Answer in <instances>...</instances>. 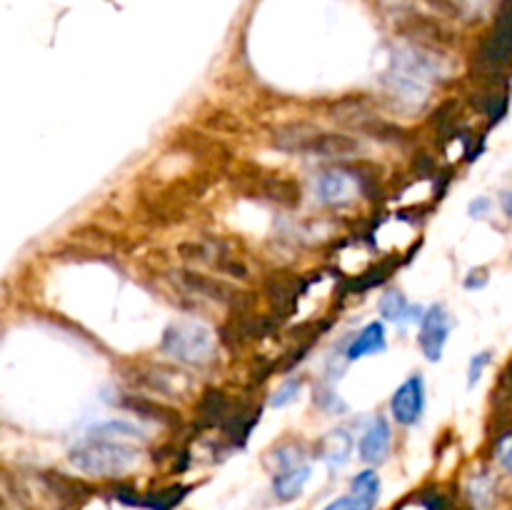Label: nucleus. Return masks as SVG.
Returning a JSON list of instances; mask_svg holds the SVG:
<instances>
[{
  "instance_id": "obj_1",
  "label": "nucleus",
  "mask_w": 512,
  "mask_h": 510,
  "mask_svg": "<svg viewBox=\"0 0 512 510\" xmlns=\"http://www.w3.org/2000/svg\"><path fill=\"white\" fill-rule=\"evenodd\" d=\"M140 450L130 445V440L100 438V435H88L70 450V463L85 475L95 478H113L123 475L138 463Z\"/></svg>"
},
{
  "instance_id": "obj_2",
  "label": "nucleus",
  "mask_w": 512,
  "mask_h": 510,
  "mask_svg": "<svg viewBox=\"0 0 512 510\" xmlns=\"http://www.w3.org/2000/svg\"><path fill=\"white\" fill-rule=\"evenodd\" d=\"M275 143L288 153L323 155V158H345L358 150V143L350 135L320 133L313 125H285L275 135Z\"/></svg>"
},
{
  "instance_id": "obj_3",
  "label": "nucleus",
  "mask_w": 512,
  "mask_h": 510,
  "mask_svg": "<svg viewBox=\"0 0 512 510\" xmlns=\"http://www.w3.org/2000/svg\"><path fill=\"white\" fill-rule=\"evenodd\" d=\"M160 348L185 365H205L213 360L215 335L203 323H175L165 330Z\"/></svg>"
},
{
  "instance_id": "obj_4",
  "label": "nucleus",
  "mask_w": 512,
  "mask_h": 510,
  "mask_svg": "<svg viewBox=\"0 0 512 510\" xmlns=\"http://www.w3.org/2000/svg\"><path fill=\"white\" fill-rule=\"evenodd\" d=\"M450 328H453V320H450L448 310H445L443 305H433V308L425 310L423 320H420L418 343H420V350H423V355L430 360V363H438V360L443 358Z\"/></svg>"
},
{
  "instance_id": "obj_5",
  "label": "nucleus",
  "mask_w": 512,
  "mask_h": 510,
  "mask_svg": "<svg viewBox=\"0 0 512 510\" xmlns=\"http://www.w3.org/2000/svg\"><path fill=\"white\" fill-rule=\"evenodd\" d=\"M425 408V383L420 375L405 380L398 390H395L393 400H390V410H393V418L400 425H415L423 415Z\"/></svg>"
},
{
  "instance_id": "obj_6",
  "label": "nucleus",
  "mask_w": 512,
  "mask_h": 510,
  "mask_svg": "<svg viewBox=\"0 0 512 510\" xmlns=\"http://www.w3.org/2000/svg\"><path fill=\"white\" fill-rule=\"evenodd\" d=\"M315 190L325 205H345L358 195V180L345 170H328L318 178Z\"/></svg>"
},
{
  "instance_id": "obj_7",
  "label": "nucleus",
  "mask_w": 512,
  "mask_h": 510,
  "mask_svg": "<svg viewBox=\"0 0 512 510\" xmlns=\"http://www.w3.org/2000/svg\"><path fill=\"white\" fill-rule=\"evenodd\" d=\"M390 435L393 433H390L388 420H385L383 415L373 418V423L365 428L363 438H360V458H363L365 463H383L390 453V443H393Z\"/></svg>"
},
{
  "instance_id": "obj_8",
  "label": "nucleus",
  "mask_w": 512,
  "mask_h": 510,
  "mask_svg": "<svg viewBox=\"0 0 512 510\" xmlns=\"http://www.w3.org/2000/svg\"><path fill=\"white\" fill-rule=\"evenodd\" d=\"M350 453H353V435L345 428H335L320 438L318 458L323 460L328 468H343L350 460Z\"/></svg>"
},
{
  "instance_id": "obj_9",
  "label": "nucleus",
  "mask_w": 512,
  "mask_h": 510,
  "mask_svg": "<svg viewBox=\"0 0 512 510\" xmlns=\"http://www.w3.org/2000/svg\"><path fill=\"white\" fill-rule=\"evenodd\" d=\"M310 473H313V470H310L308 463L295 465V468L283 470V473H275V480H273L275 498L283 500V503H290V500L298 498V495L303 493L305 485H308Z\"/></svg>"
},
{
  "instance_id": "obj_10",
  "label": "nucleus",
  "mask_w": 512,
  "mask_h": 510,
  "mask_svg": "<svg viewBox=\"0 0 512 510\" xmlns=\"http://www.w3.org/2000/svg\"><path fill=\"white\" fill-rule=\"evenodd\" d=\"M380 315H383L385 320H390V323H415V320H423V310L418 308V305H410L408 300H405L403 293H385L383 298H380Z\"/></svg>"
},
{
  "instance_id": "obj_11",
  "label": "nucleus",
  "mask_w": 512,
  "mask_h": 510,
  "mask_svg": "<svg viewBox=\"0 0 512 510\" xmlns=\"http://www.w3.org/2000/svg\"><path fill=\"white\" fill-rule=\"evenodd\" d=\"M380 350H385V328H383V323H368L363 330H360L358 335H355L353 343H350L348 360L365 358V355L380 353Z\"/></svg>"
},
{
  "instance_id": "obj_12",
  "label": "nucleus",
  "mask_w": 512,
  "mask_h": 510,
  "mask_svg": "<svg viewBox=\"0 0 512 510\" xmlns=\"http://www.w3.org/2000/svg\"><path fill=\"white\" fill-rule=\"evenodd\" d=\"M350 498L360 505V510H373L380 498V478L375 470H363L350 483Z\"/></svg>"
},
{
  "instance_id": "obj_13",
  "label": "nucleus",
  "mask_w": 512,
  "mask_h": 510,
  "mask_svg": "<svg viewBox=\"0 0 512 510\" xmlns=\"http://www.w3.org/2000/svg\"><path fill=\"white\" fill-rule=\"evenodd\" d=\"M468 493L470 505L473 510H493L495 508V500H498V493H495V480L490 478L488 473H478L468 480Z\"/></svg>"
},
{
  "instance_id": "obj_14",
  "label": "nucleus",
  "mask_w": 512,
  "mask_h": 510,
  "mask_svg": "<svg viewBox=\"0 0 512 510\" xmlns=\"http://www.w3.org/2000/svg\"><path fill=\"white\" fill-rule=\"evenodd\" d=\"M485 55H488V60H493V63H503V60L512 58V10L500 18Z\"/></svg>"
},
{
  "instance_id": "obj_15",
  "label": "nucleus",
  "mask_w": 512,
  "mask_h": 510,
  "mask_svg": "<svg viewBox=\"0 0 512 510\" xmlns=\"http://www.w3.org/2000/svg\"><path fill=\"white\" fill-rule=\"evenodd\" d=\"M88 435H100V438H115V440H140L143 433L135 425L125 423V420H108V423H100L95 428L88 430Z\"/></svg>"
},
{
  "instance_id": "obj_16",
  "label": "nucleus",
  "mask_w": 512,
  "mask_h": 510,
  "mask_svg": "<svg viewBox=\"0 0 512 510\" xmlns=\"http://www.w3.org/2000/svg\"><path fill=\"white\" fill-rule=\"evenodd\" d=\"M303 448H298V445L293 443H285L280 445L278 450H273V453L268 455V465L273 468V473H283V470L288 468H295V465H303Z\"/></svg>"
},
{
  "instance_id": "obj_17",
  "label": "nucleus",
  "mask_w": 512,
  "mask_h": 510,
  "mask_svg": "<svg viewBox=\"0 0 512 510\" xmlns=\"http://www.w3.org/2000/svg\"><path fill=\"white\" fill-rule=\"evenodd\" d=\"M300 388H303V380L288 378L283 385H280L278 390H275V395H273V400H270V405H273V408H285V405H290L295 398H298Z\"/></svg>"
},
{
  "instance_id": "obj_18",
  "label": "nucleus",
  "mask_w": 512,
  "mask_h": 510,
  "mask_svg": "<svg viewBox=\"0 0 512 510\" xmlns=\"http://www.w3.org/2000/svg\"><path fill=\"white\" fill-rule=\"evenodd\" d=\"M490 360H493V353H488V350H483V353H478L473 360H470V370H468L470 388H475V385H478V380L483 378V373H485V368L490 365Z\"/></svg>"
},
{
  "instance_id": "obj_19",
  "label": "nucleus",
  "mask_w": 512,
  "mask_h": 510,
  "mask_svg": "<svg viewBox=\"0 0 512 510\" xmlns=\"http://www.w3.org/2000/svg\"><path fill=\"white\" fill-rule=\"evenodd\" d=\"M498 463L512 475V435H505L498 443Z\"/></svg>"
},
{
  "instance_id": "obj_20",
  "label": "nucleus",
  "mask_w": 512,
  "mask_h": 510,
  "mask_svg": "<svg viewBox=\"0 0 512 510\" xmlns=\"http://www.w3.org/2000/svg\"><path fill=\"white\" fill-rule=\"evenodd\" d=\"M490 210H493V203H490V198H475L473 203H470L468 213H470V218L478 220V218H488Z\"/></svg>"
},
{
  "instance_id": "obj_21",
  "label": "nucleus",
  "mask_w": 512,
  "mask_h": 510,
  "mask_svg": "<svg viewBox=\"0 0 512 510\" xmlns=\"http://www.w3.org/2000/svg\"><path fill=\"white\" fill-rule=\"evenodd\" d=\"M483 285H488V270L485 268L473 270V273L465 278V288L468 290H478V288H483Z\"/></svg>"
},
{
  "instance_id": "obj_22",
  "label": "nucleus",
  "mask_w": 512,
  "mask_h": 510,
  "mask_svg": "<svg viewBox=\"0 0 512 510\" xmlns=\"http://www.w3.org/2000/svg\"><path fill=\"white\" fill-rule=\"evenodd\" d=\"M325 510H360V505L355 503V500L350 498V495H345V498L333 500V503H330Z\"/></svg>"
},
{
  "instance_id": "obj_23",
  "label": "nucleus",
  "mask_w": 512,
  "mask_h": 510,
  "mask_svg": "<svg viewBox=\"0 0 512 510\" xmlns=\"http://www.w3.org/2000/svg\"><path fill=\"white\" fill-rule=\"evenodd\" d=\"M318 405H323V408H343V403H340V398L335 393H320L318 390Z\"/></svg>"
},
{
  "instance_id": "obj_24",
  "label": "nucleus",
  "mask_w": 512,
  "mask_h": 510,
  "mask_svg": "<svg viewBox=\"0 0 512 510\" xmlns=\"http://www.w3.org/2000/svg\"><path fill=\"white\" fill-rule=\"evenodd\" d=\"M500 205H503L505 215H508V218H512V193L500 195Z\"/></svg>"
},
{
  "instance_id": "obj_25",
  "label": "nucleus",
  "mask_w": 512,
  "mask_h": 510,
  "mask_svg": "<svg viewBox=\"0 0 512 510\" xmlns=\"http://www.w3.org/2000/svg\"><path fill=\"white\" fill-rule=\"evenodd\" d=\"M508 380H510V388H512V368L508 370Z\"/></svg>"
}]
</instances>
